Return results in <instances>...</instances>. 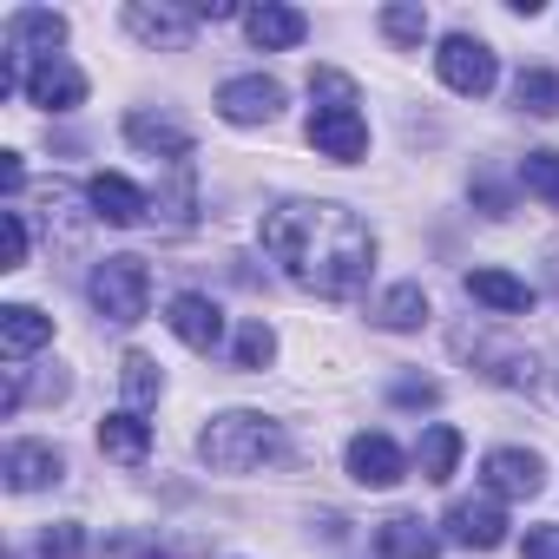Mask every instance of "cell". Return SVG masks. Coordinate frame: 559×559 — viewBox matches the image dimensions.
Listing matches in <instances>:
<instances>
[{"label":"cell","instance_id":"obj_11","mask_svg":"<svg viewBox=\"0 0 559 559\" xmlns=\"http://www.w3.org/2000/svg\"><path fill=\"white\" fill-rule=\"evenodd\" d=\"M165 323H171V336H178L185 349H198V356H211V349L224 343V310H217L211 297H198V290H185V297H171V310H165Z\"/></svg>","mask_w":559,"mask_h":559},{"label":"cell","instance_id":"obj_13","mask_svg":"<svg viewBox=\"0 0 559 559\" xmlns=\"http://www.w3.org/2000/svg\"><path fill=\"white\" fill-rule=\"evenodd\" d=\"M349 480L356 487H395V480H408V454L389 435H356L349 441Z\"/></svg>","mask_w":559,"mask_h":559},{"label":"cell","instance_id":"obj_35","mask_svg":"<svg viewBox=\"0 0 559 559\" xmlns=\"http://www.w3.org/2000/svg\"><path fill=\"white\" fill-rule=\"evenodd\" d=\"M474 198H480V211H487V217H507V211H513V198H507V185H493L487 171L474 178Z\"/></svg>","mask_w":559,"mask_h":559},{"label":"cell","instance_id":"obj_33","mask_svg":"<svg viewBox=\"0 0 559 559\" xmlns=\"http://www.w3.org/2000/svg\"><path fill=\"white\" fill-rule=\"evenodd\" d=\"M80 552H86V533L73 520H60V526L40 533V559H80Z\"/></svg>","mask_w":559,"mask_h":559},{"label":"cell","instance_id":"obj_14","mask_svg":"<svg viewBox=\"0 0 559 559\" xmlns=\"http://www.w3.org/2000/svg\"><path fill=\"white\" fill-rule=\"evenodd\" d=\"M441 526H448V539H461V546H474V552H493V546L507 539V513H500L493 493H487V500H454Z\"/></svg>","mask_w":559,"mask_h":559},{"label":"cell","instance_id":"obj_19","mask_svg":"<svg viewBox=\"0 0 559 559\" xmlns=\"http://www.w3.org/2000/svg\"><path fill=\"white\" fill-rule=\"evenodd\" d=\"M243 34H250V47H263V53H284V47H297V40L310 34V21H304L297 8H250V14H243Z\"/></svg>","mask_w":559,"mask_h":559},{"label":"cell","instance_id":"obj_31","mask_svg":"<svg viewBox=\"0 0 559 559\" xmlns=\"http://www.w3.org/2000/svg\"><path fill=\"white\" fill-rule=\"evenodd\" d=\"M310 99H323V106H356V80L336 73V67H317V73H310Z\"/></svg>","mask_w":559,"mask_h":559},{"label":"cell","instance_id":"obj_15","mask_svg":"<svg viewBox=\"0 0 559 559\" xmlns=\"http://www.w3.org/2000/svg\"><path fill=\"white\" fill-rule=\"evenodd\" d=\"M53 47H67V14H53V8H14L8 14V53L53 60Z\"/></svg>","mask_w":559,"mask_h":559},{"label":"cell","instance_id":"obj_1","mask_svg":"<svg viewBox=\"0 0 559 559\" xmlns=\"http://www.w3.org/2000/svg\"><path fill=\"white\" fill-rule=\"evenodd\" d=\"M263 250L284 263V276L297 290L343 304L369 284L376 270V230L330 198H284L263 211Z\"/></svg>","mask_w":559,"mask_h":559},{"label":"cell","instance_id":"obj_16","mask_svg":"<svg viewBox=\"0 0 559 559\" xmlns=\"http://www.w3.org/2000/svg\"><path fill=\"white\" fill-rule=\"evenodd\" d=\"M126 145H139L145 158H165V165H191V132L158 119V112H132L126 119Z\"/></svg>","mask_w":559,"mask_h":559},{"label":"cell","instance_id":"obj_26","mask_svg":"<svg viewBox=\"0 0 559 559\" xmlns=\"http://www.w3.org/2000/svg\"><path fill=\"white\" fill-rule=\"evenodd\" d=\"M513 99H520V112H533V119H552V112H559V73H546V67H526V73L513 80Z\"/></svg>","mask_w":559,"mask_h":559},{"label":"cell","instance_id":"obj_4","mask_svg":"<svg viewBox=\"0 0 559 559\" xmlns=\"http://www.w3.org/2000/svg\"><path fill=\"white\" fill-rule=\"evenodd\" d=\"M435 73L448 80V93H461V99H487L493 80H500V60H493L487 40H474V34H448L441 53H435Z\"/></svg>","mask_w":559,"mask_h":559},{"label":"cell","instance_id":"obj_6","mask_svg":"<svg viewBox=\"0 0 559 559\" xmlns=\"http://www.w3.org/2000/svg\"><path fill=\"white\" fill-rule=\"evenodd\" d=\"M310 145L323 158H336V165H356L369 152V119L356 106H317L310 112Z\"/></svg>","mask_w":559,"mask_h":559},{"label":"cell","instance_id":"obj_3","mask_svg":"<svg viewBox=\"0 0 559 559\" xmlns=\"http://www.w3.org/2000/svg\"><path fill=\"white\" fill-rule=\"evenodd\" d=\"M86 297H93V310L106 323H119V330L139 323L152 310V270H145V257H99L93 276H86Z\"/></svg>","mask_w":559,"mask_h":559},{"label":"cell","instance_id":"obj_22","mask_svg":"<svg viewBox=\"0 0 559 559\" xmlns=\"http://www.w3.org/2000/svg\"><path fill=\"white\" fill-rule=\"evenodd\" d=\"M99 448H106L112 461L139 467V461L152 454V421H139L132 408H126V415H106V421H99Z\"/></svg>","mask_w":559,"mask_h":559},{"label":"cell","instance_id":"obj_25","mask_svg":"<svg viewBox=\"0 0 559 559\" xmlns=\"http://www.w3.org/2000/svg\"><path fill=\"white\" fill-rule=\"evenodd\" d=\"M119 382H126V402H132V408H152V402L165 395V376H158V362H152L145 349H132V356L119 362Z\"/></svg>","mask_w":559,"mask_h":559},{"label":"cell","instance_id":"obj_12","mask_svg":"<svg viewBox=\"0 0 559 559\" xmlns=\"http://www.w3.org/2000/svg\"><path fill=\"white\" fill-rule=\"evenodd\" d=\"M480 474H487V487H493L500 500H533V493L546 487V461L526 454V448H493V454L480 461Z\"/></svg>","mask_w":559,"mask_h":559},{"label":"cell","instance_id":"obj_7","mask_svg":"<svg viewBox=\"0 0 559 559\" xmlns=\"http://www.w3.org/2000/svg\"><path fill=\"white\" fill-rule=\"evenodd\" d=\"M126 27H132V40H145V47H165V53H185L191 40H198V14L191 8H152V0H132L126 8Z\"/></svg>","mask_w":559,"mask_h":559},{"label":"cell","instance_id":"obj_9","mask_svg":"<svg viewBox=\"0 0 559 559\" xmlns=\"http://www.w3.org/2000/svg\"><path fill=\"white\" fill-rule=\"evenodd\" d=\"M27 99H34L40 112H73V106L86 99V73H80L67 53L34 60V67H27Z\"/></svg>","mask_w":559,"mask_h":559},{"label":"cell","instance_id":"obj_17","mask_svg":"<svg viewBox=\"0 0 559 559\" xmlns=\"http://www.w3.org/2000/svg\"><path fill=\"white\" fill-rule=\"evenodd\" d=\"M47 343H53V317H40L34 304H8V310H0V349H8V362H27Z\"/></svg>","mask_w":559,"mask_h":559},{"label":"cell","instance_id":"obj_8","mask_svg":"<svg viewBox=\"0 0 559 559\" xmlns=\"http://www.w3.org/2000/svg\"><path fill=\"white\" fill-rule=\"evenodd\" d=\"M0 474H8L14 493H40V487H60V480H67V454H60L53 441H8Z\"/></svg>","mask_w":559,"mask_h":559},{"label":"cell","instance_id":"obj_27","mask_svg":"<svg viewBox=\"0 0 559 559\" xmlns=\"http://www.w3.org/2000/svg\"><path fill=\"white\" fill-rule=\"evenodd\" d=\"M230 362H237V369H270V362H276V330H270L263 317H250V323L237 330V343H230Z\"/></svg>","mask_w":559,"mask_h":559},{"label":"cell","instance_id":"obj_18","mask_svg":"<svg viewBox=\"0 0 559 559\" xmlns=\"http://www.w3.org/2000/svg\"><path fill=\"white\" fill-rule=\"evenodd\" d=\"M376 552H382V559H441V539H435V526H428V520L395 513V520H382V526H376Z\"/></svg>","mask_w":559,"mask_h":559},{"label":"cell","instance_id":"obj_2","mask_svg":"<svg viewBox=\"0 0 559 559\" xmlns=\"http://www.w3.org/2000/svg\"><path fill=\"white\" fill-rule=\"evenodd\" d=\"M198 454L217 474H250V467H263V461L284 454V428H276L270 415H257V408H224L198 435Z\"/></svg>","mask_w":559,"mask_h":559},{"label":"cell","instance_id":"obj_29","mask_svg":"<svg viewBox=\"0 0 559 559\" xmlns=\"http://www.w3.org/2000/svg\"><path fill=\"white\" fill-rule=\"evenodd\" d=\"M520 185L559 211V152H526V158H520Z\"/></svg>","mask_w":559,"mask_h":559},{"label":"cell","instance_id":"obj_10","mask_svg":"<svg viewBox=\"0 0 559 559\" xmlns=\"http://www.w3.org/2000/svg\"><path fill=\"white\" fill-rule=\"evenodd\" d=\"M86 204H93L99 224H119V230H132V224L152 217V198H145L132 178H119V171H99V178L86 185Z\"/></svg>","mask_w":559,"mask_h":559},{"label":"cell","instance_id":"obj_23","mask_svg":"<svg viewBox=\"0 0 559 559\" xmlns=\"http://www.w3.org/2000/svg\"><path fill=\"white\" fill-rule=\"evenodd\" d=\"M461 349H474V356L487 362V376L507 382V389H533V382H539V362L520 356V349H493V343H474V336H461Z\"/></svg>","mask_w":559,"mask_h":559},{"label":"cell","instance_id":"obj_21","mask_svg":"<svg viewBox=\"0 0 559 559\" xmlns=\"http://www.w3.org/2000/svg\"><path fill=\"white\" fill-rule=\"evenodd\" d=\"M376 330H395V336H408V330H421L428 323V290L421 284H395V290H382L376 297Z\"/></svg>","mask_w":559,"mask_h":559},{"label":"cell","instance_id":"obj_38","mask_svg":"<svg viewBox=\"0 0 559 559\" xmlns=\"http://www.w3.org/2000/svg\"><path fill=\"white\" fill-rule=\"evenodd\" d=\"M132 559H171V552H158V546H145V552H132Z\"/></svg>","mask_w":559,"mask_h":559},{"label":"cell","instance_id":"obj_36","mask_svg":"<svg viewBox=\"0 0 559 559\" xmlns=\"http://www.w3.org/2000/svg\"><path fill=\"white\" fill-rule=\"evenodd\" d=\"M520 552H526V559H559V526H526Z\"/></svg>","mask_w":559,"mask_h":559},{"label":"cell","instance_id":"obj_32","mask_svg":"<svg viewBox=\"0 0 559 559\" xmlns=\"http://www.w3.org/2000/svg\"><path fill=\"white\" fill-rule=\"evenodd\" d=\"M0 224H8V257H0V270H21V263H27V243H34L27 211H21V204H8V211H0Z\"/></svg>","mask_w":559,"mask_h":559},{"label":"cell","instance_id":"obj_28","mask_svg":"<svg viewBox=\"0 0 559 559\" xmlns=\"http://www.w3.org/2000/svg\"><path fill=\"white\" fill-rule=\"evenodd\" d=\"M80 217H93V211H80V191L73 185H47V230H60V243H80Z\"/></svg>","mask_w":559,"mask_h":559},{"label":"cell","instance_id":"obj_24","mask_svg":"<svg viewBox=\"0 0 559 559\" xmlns=\"http://www.w3.org/2000/svg\"><path fill=\"white\" fill-rule=\"evenodd\" d=\"M454 461H461V428H448V421H435L428 435H421V448H415V467H421V480H448L454 474Z\"/></svg>","mask_w":559,"mask_h":559},{"label":"cell","instance_id":"obj_37","mask_svg":"<svg viewBox=\"0 0 559 559\" xmlns=\"http://www.w3.org/2000/svg\"><path fill=\"white\" fill-rule=\"evenodd\" d=\"M21 185H27V171H21V152H0V191H8V198H21Z\"/></svg>","mask_w":559,"mask_h":559},{"label":"cell","instance_id":"obj_34","mask_svg":"<svg viewBox=\"0 0 559 559\" xmlns=\"http://www.w3.org/2000/svg\"><path fill=\"white\" fill-rule=\"evenodd\" d=\"M389 402H395V408H435V402H441V382H415V376H402V382L389 389Z\"/></svg>","mask_w":559,"mask_h":559},{"label":"cell","instance_id":"obj_20","mask_svg":"<svg viewBox=\"0 0 559 559\" xmlns=\"http://www.w3.org/2000/svg\"><path fill=\"white\" fill-rule=\"evenodd\" d=\"M461 284H467V297H474V304H487V310H500V317L533 310V290L520 284V276H507V270H467Z\"/></svg>","mask_w":559,"mask_h":559},{"label":"cell","instance_id":"obj_30","mask_svg":"<svg viewBox=\"0 0 559 559\" xmlns=\"http://www.w3.org/2000/svg\"><path fill=\"white\" fill-rule=\"evenodd\" d=\"M382 34H389L395 47H421V40H428V14H421V8H382Z\"/></svg>","mask_w":559,"mask_h":559},{"label":"cell","instance_id":"obj_5","mask_svg":"<svg viewBox=\"0 0 559 559\" xmlns=\"http://www.w3.org/2000/svg\"><path fill=\"white\" fill-rule=\"evenodd\" d=\"M217 112L230 126H270L276 112H284V86H276L270 73H237L217 86Z\"/></svg>","mask_w":559,"mask_h":559}]
</instances>
